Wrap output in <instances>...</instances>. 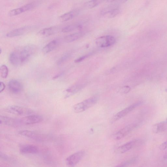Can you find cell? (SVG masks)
<instances>
[{"mask_svg":"<svg viewBox=\"0 0 167 167\" xmlns=\"http://www.w3.org/2000/svg\"><path fill=\"white\" fill-rule=\"evenodd\" d=\"M99 98L98 95H95L76 104L73 106L74 111L79 113L87 111L97 103Z\"/></svg>","mask_w":167,"mask_h":167,"instance_id":"1","label":"cell"},{"mask_svg":"<svg viewBox=\"0 0 167 167\" xmlns=\"http://www.w3.org/2000/svg\"><path fill=\"white\" fill-rule=\"evenodd\" d=\"M5 111L11 114L18 116H27L34 114L35 111L30 108L17 105H10L7 107Z\"/></svg>","mask_w":167,"mask_h":167,"instance_id":"2","label":"cell"},{"mask_svg":"<svg viewBox=\"0 0 167 167\" xmlns=\"http://www.w3.org/2000/svg\"><path fill=\"white\" fill-rule=\"evenodd\" d=\"M19 134L21 136L30 138L36 141H47L50 138V137L48 134L29 130H21L19 131Z\"/></svg>","mask_w":167,"mask_h":167,"instance_id":"3","label":"cell"},{"mask_svg":"<svg viewBox=\"0 0 167 167\" xmlns=\"http://www.w3.org/2000/svg\"><path fill=\"white\" fill-rule=\"evenodd\" d=\"M37 47L33 45H29L25 46L20 53V62L23 64L29 60L36 52Z\"/></svg>","mask_w":167,"mask_h":167,"instance_id":"4","label":"cell"},{"mask_svg":"<svg viewBox=\"0 0 167 167\" xmlns=\"http://www.w3.org/2000/svg\"><path fill=\"white\" fill-rule=\"evenodd\" d=\"M138 125L137 123H133L127 125L113 134L112 136L113 139L119 140L122 139L135 129Z\"/></svg>","mask_w":167,"mask_h":167,"instance_id":"5","label":"cell"},{"mask_svg":"<svg viewBox=\"0 0 167 167\" xmlns=\"http://www.w3.org/2000/svg\"><path fill=\"white\" fill-rule=\"evenodd\" d=\"M43 120L42 117L40 115L31 114L26 116L23 118L19 119L20 126L33 125L41 122Z\"/></svg>","mask_w":167,"mask_h":167,"instance_id":"6","label":"cell"},{"mask_svg":"<svg viewBox=\"0 0 167 167\" xmlns=\"http://www.w3.org/2000/svg\"><path fill=\"white\" fill-rule=\"evenodd\" d=\"M142 103H143V102L141 101L138 102L122 110V111L117 113L112 117V122H115L123 118V117H125L130 113L134 111L138 106L141 105Z\"/></svg>","mask_w":167,"mask_h":167,"instance_id":"7","label":"cell"},{"mask_svg":"<svg viewBox=\"0 0 167 167\" xmlns=\"http://www.w3.org/2000/svg\"><path fill=\"white\" fill-rule=\"evenodd\" d=\"M85 154L84 151H81L71 155L66 159V164L71 167L76 166L83 159Z\"/></svg>","mask_w":167,"mask_h":167,"instance_id":"8","label":"cell"},{"mask_svg":"<svg viewBox=\"0 0 167 167\" xmlns=\"http://www.w3.org/2000/svg\"><path fill=\"white\" fill-rule=\"evenodd\" d=\"M116 42L115 38L111 35L99 37L95 40V43L99 47L102 48L111 47Z\"/></svg>","mask_w":167,"mask_h":167,"instance_id":"9","label":"cell"},{"mask_svg":"<svg viewBox=\"0 0 167 167\" xmlns=\"http://www.w3.org/2000/svg\"><path fill=\"white\" fill-rule=\"evenodd\" d=\"M35 27L33 26H28L20 27L10 31L6 34V36L12 38L26 34L33 30Z\"/></svg>","mask_w":167,"mask_h":167,"instance_id":"10","label":"cell"},{"mask_svg":"<svg viewBox=\"0 0 167 167\" xmlns=\"http://www.w3.org/2000/svg\"><path fill=\"white\" fill-rule=\"evenodd\" d=\"M141 142L137 140L130 141L117 148V152L120 154L125 153L141 144Z\"/></svg>","mask_w":167,"mask_h":167,"instance_id":"11","label":"cell"},{"mask_svg":"<svg viewBox=\"0 0 167 167\" xmlns=\"http://www.w3.org/2000/svg\"><path fill=\"white\" fill-rule=\"evenodd\" d=\"M36 6L34 3H30L24 5L21 7L12 10L9 13V15L10 16H16L21 13L30 11L33 9Z\"/></svg>","mask_w":167,"mask_h":167,"instance_id":"12","label":"cell"},{"mask_svg":"<svg viewBox=\"0 0 167 167\" xmlns=\"http://www.w3.org/2000/svg\"><path fill=\"white\" fill-rule=\"evenodd\" d=\"M0 124L13 127L20 126L19 119L11 118L6 116H1L0 117Z\"/></svg>","mask_w":167,"mask_h":167,"instance_id":"13","label":"cell"},{"mask_svg":"<svg viewBox=\"0 0 167 167\" xmlns=\"http://www.w3.org/2000/svg\"><path fill=\"white\" fill-rule=\"evenodd\" d=\"M19 151L21 153L23 154H35L38 153L39 149L36 145L27 144L21 145Z\"/></svg>","mask_w":167,"mask_h":167,"instance_id":"14","label":"cell"},{"mask_svg":"<svg viewBox=\"0 0 167 167\" xmlns=\"http://www.w3.org/2000/svg\"><path fill=\"white\" fill-rule=\"evenodd\" d=\"M8 86L9 91L13 94H19L23 90L22 84L19 81L16 80H10Z\"/></svg>","mask_w":167,"mask_h":167,"instance_id":"15","label":"cell"},{"mask_svg":"<svg viewBox=\"0 0 167 167\" xmlns=\"http://www.w3.org/2000/svg\"><path fill=\"white\" fill-rule=\"evenodd\" d=\"M85 84H77L71 86L65 91V97L68 98L74 94L77 93L84 88Z\"/></svg>","mask_w":167,"mask_h":167,"instance_id":"16","label":"cell"},{"mask_svg":"<svg viewBox=\"0 0 167 167\" xmlns=\"http://www.w3.org/2000/svg\"><path fill=\"white\" fill-rule=\"evenodd\" d=\"M60 30L59 27L56 26L47 27L40 30L38 34L41 36H49L58 33Z\"/></svg>","mask_w":167,"mask_h":167,"instance_id":"17","label":"cell"},{"mask_svg":"<svg viewBox=\"0 0 167 167\" xmlns=\"http://www.w3.org/2000/svg\"><path fill=\"white\" fill-rule=\"evenodd\" d=\"M79 13V10H75L63 14L60 16L59 19L62 21H67L72 19L76 16Z\"/></svg>","mask_w":167,"mask_h":167,"instance_id":"18","label":"cell"},{"mask_svg":"<svg viewBox=\"0 0 167 167\" xmlns=\"http://www.w3.org/2000/svg\"><path fill=\"white\" fill-rule=\"evenodd\" d=\"M57 41L53 40L49 42L42 49V51L44 54H47L52 51L58 45Z\"/></svg>","mask_w":167,"mask_h":167,"instance_id":"19","label":"cell"},{"mask_svg":"<svg viewBox=\"0 0 167 167\" xmlns=\"http://www.w3.org/2000/svg\"><path fill=\"white\" fill-rule=\"evenodd\" d=\"M9 60L13 65L15 66L19 65L21 64L20 54L16 52H12L10 54Z\"/></svg>","mask_w":167,"mask_h":167,"instance_id":"20","label":"cell"},{"mask_svg":"<svg viewBox=\"0 0 167 167\" xmlns=\"http://www.w3.org/2000/svg\"><path fill=\"white\" fill-rule=\"evenodd\" d=\"M84 33L82 32H79L67 35L65 37V40L67 42H71L76 41L82 37Z\"/></svg>","mask_w":167,"mask_h":167,"instance_id":"21","label":"cell"},{"mask_svg":"<svg viewBox=\"0 0 167 167\" xmlns=\"http://www.w3.org/2000/svg\"><path fill=\"white\" fill-rule=\"evenodd\" d=\"M104 0H91L85 3V6L88 9L94 8L99 5Z\"/></svg>","mask_w":167,"mask_h":167,"instance_id":"22","label":"cell"},{"mask_svg":"<svg viewBox=\"0 0 167 167\" xmlns=\"http://www.w3.org/2000/svg\"><path fill=\"white\" fill-rule=\"evenodd\" d=\"M167 123L166 122H163L155 124L153 127L154 132L157 133L165 130L166 128Z\"/></svg>","mask_w":167,"mask_h":167,"instance_id":"23","label":"cell"},{"mask_svg":"<svg viewBox=\"0 0 167 167\" xmlns=\"http://www.w3.org/2000/svg\"><path fill=\"white\" fill-rule=\"evenodd\" d=\"M81 28L80 25L74 24L66 26L62 28V31L64 33H69L74 30L80 29Z\"/></svg>","mask_w":167,"mask_h":167,"instance_id":"24","label":"cell"},{"mask_svg":"<svg viewBox=\"0 0 167 167\" xmlns=\"http://www.w3.org/2000/svg\"><path fill=\"white\" fill-rule=\"evenodd\" d=\"M117 8H118V7L117 5L114 4L109 5L103 9L101 10L100 12L101 15L102 16L107 15L111 10Z\"/></svg>","mask_w":167,"mask_h":167,"instance_id":"25","label":"cell"},{"mask_svg":"<svg viewBox=\"0 0 167 167\" xmlns=\"http://www.w3.org/2000/svg\"><path fill=\"white\" fill-rule=\"evenodd\" d=\"M71 56L70 53L67 52L62 55L58 60L57 65L58 66L62 65L63 64L65 63L69 59Z\"/></svg>","mask_w":167,"mask_h":167,"instance_id":"26","label":"cell"},{"mask_svg":"<svg viewBox=\"0 0 167 167\" xmlns=\"http://www.w3.org/2000/svg\"><path fill=\"white\" fill-rule=\"evenodd\" d=\"M8 69L7 67L5 65L1 66L0 68V72H1V76L3 79H6L8 74Z\"/></svg>","mask_w":167,"mask_h":167,"instance_id":"27","label":"cell"},{"mask_svg":"<svg viewBox=\"0 0 167 167\" xmlns=\"http://www.w3.org/2000/svg\"><path fill=\"white\" fill-rule=\"evenodd\" d=\"M137 161V159L136 158H131L130 160H128L124 161L118 166H116L118 167H125L127 166H130V165L133 164Z\"/></svg>","mask_w":167,"mask_h":167,"instance_id":"28","label":"cell"},{"mask_svg":"<svg viewBox=\"0 0 167 167\" xmlns=\"http://www.w3.org/2000/svg\"><path fill=\"white\" fill-rule=\"evenodd\" d=\"M120 12V10L118 8L113 10L108 14V17L109 18H113L118 15Z\"/></svg>","mask_w":167,"mask_h":167,"instance_id":"29","label":"cell"},{"mask_svg":"<svg viewBox=\"0 0 167 167\" xmlns=\"http://www.w3.org/2000/svg\"><path fill=\"white\" fill-rule=\"evenodd\" d=\"M131 88L128 86H126L121 88L119 92L123 94H126L130 91Z\"/></svg>","mask_w":167,"mask_h":167,"instance_id":"30","label":"cell"},{"mask_svg":"<svg viewBox=\"0 0 167 167\" xmlns=\"http://www.w3.org/2000/svg\"><path fill=\"white\" fill-rule=\"evenodd\" d=\"M91 54V53H90V54H88L82 56H81L80 57L76 59L74 62H75V63H78L81 62L82 61H83L85 59H86L88 57L90 56Z\"/></svg>","mask_w":167,"mask_h":167,"instance_id":"31","label":"cell"},{"mask_svg":"<svg viewBox=\"0 0 167 167\" xmlns=\"http://www.w3.org/2000/svg\"><path fill=\"white\" fill-rule=\"evenodd\" d=\"M0 156H1V159L4 160L5 161H9L10 160V158L7 155L3 154L1 152V154H0Z\"/></svg>","mask_w":167,"mask_h":167,"instance_id":"32","label":"cell"},{"mask_svg":"<svg viewBox=\"0 0 167 167\" xmlns=\"http://www.w3.org/2000/svg\"><path fill=\"white\" fill-rule=\"evenodd\" d=\"M159 149L161 151L164 150L167 148V141L162 143L159 146Z\"/></svg>","mask_w":167,"mask_h":167,"instance_id":"33","label":"cell"},{"mask_svg":"<svg viewBox=\"0 0 167 167\" xmlns=\"http://www.w3.org/2000/svg\"><path fill=\"white\" fill-rule=\"evenodd\" d=\"M5 86L4 83L3 82H1L0 84V92H1L5 89Z\"/></svg>","mask_w":167,"mask_h":167,"instance_id":"34","label":"cell"},{"mask_svg":"<svg viewBox=\"0 0 167 167\" xmlns=\"http://www.w3.org/2000/svg\"><path fill=\"white\" fill-rule=\"evenodd\" d=\"M115 1V0H104V1H105L108 2H111Z\"/></svg>","mask_w":167,"mask_h":167,"instance_id":"35","label":"cell"},{"mask_svg":"<svg viewBox=\"0 0 167 167\" xmlns=\"http://www.w3.org/2000/svg\"><path fill=\"white\" fill-rule=\"evenodd\" d=\"M127 0H119V2L121 3H124L127 1Z\"/></svg>","mask_w":167,"mask_h":167,"instance_id":"36","label":"cell"},{"mask_svg":"<svg viewBox=\"0 0 167 167\" xmlns=\"http://www.w3.org/2000/svg\"><path fill=\"white\" fill-rule=\"evenodd\" d=\"M165 91L166 92H167V88L166 89V90H165Z\"/></svg>","mask_w":167,"mask_h":167,"instance_id":"37","label":"cell"},{"mask_svg":"<svg viewBox=\"0 0 167 167\" xmlns=\"http://www.w3.org/2000/svg\"><path fill=\"white\" fill-rule=\"evenodd\" d=\"M166 122L167 123V120H166Z\"/></svg>","mask_w":167,"mask_h":167,"instance_id":"38","label":"cell"},{"mask_svg":"<svg viewBox=\"0 0 167 167\" xmlns=\"http://www.w3.org/2000/svg\"></svg>","mask_w":167,"mask_h":167,"instance_id":"39","label":"cell"}]
</instances>
